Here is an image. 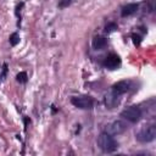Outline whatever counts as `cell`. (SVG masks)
<instances>
[{
    "label": "cell",
    "mask_w": 156,
    "mask_h": 156,
    "mask_svg": "<svg viewBox=\"0 0 156 156\" xmlns=\"http://www.w3.org/2000/svg\"><path fill=\"white\" fill-rule=\"evenodd\" d=\"M98 146L104 152H112L117 149L118 145H117V141L113 139V136L105 132L98 136Z\"/></svg>",
    "instance_id": "cell-1"
},
{
    "label": "cell",
    "mask_w": 156,
    "mask_h": 156,
    "mask_svg": "<svg viewBox=\"0 0 156 156\" xmlns=\"http://www.w3.org/2000/svg\"><path fill=\"white\" fill-rule=\"evenodd\" d=\"M135 138L139 143H150L152 140H155L156 138V127L150 124V126H144L141 127L136 134H135Z\"/></svg>",
    "instance_id": "cell-2"
},
{
    "label": "cell",
    "mask_w": 156,
    "mask_h": 156,
    "mask_svg": "<svg viewBox=\"0 0 156 156\" xmlns=\"http://www.w3.org/2000/svg\"><path fill=\"white\" fill-rule=\"evenodd\" d=\"M71 102L73 106L82 108V110H90L94 106V100L93 98L88 95H80V96H73L71 99Z\"/></svg>",
    "instance_id": "cell-3"
},
{
    "label": "cell",
    "mask_w": 156,
    "mask_h": 156,
    "mask_svg": "<svg viewBox=\"0 0 156 156\" xmlns=\"http://www.w3.org/2000/svg\"><path fill=\"white\" fill-rule=\"evenodd\" d=\"M127 129H128V126L126 122H123L121 119H116V121H113L106 126L105 132L110 135H118V134L124 133Z\"/></svg>",
    "instance_id": "cell-4"
},
{
    "label": "cell",
    "mask_w": 156,
    "mask_h": 156,
    "mask_svg": "<svg viewBox=\"0 0 156 156\" xmlns=\"http://www.w3.org/2000/svg\"><path fill=\"white\" fill-rule=\"evenodd\" d=\"M141 110L136 106H130V107H127L124 108L122 112H121V117H123L124 119L132 122V123H135L138 122L140 118H141Z\"/></svg>",
    "instance_id": "cell-5"
},
{
    "label": "cell",
    "mask_w": 156,
    "mask_h": 156,
    "mask_svg": "<svg viewBox=\"0 0 156 156\" xmlns=\"http://www.w3.org/2000/svg\"><path fill=\"white\" fill-rule=\"evenodd\" d=\"M121 65V58L116 54H110L104 60V66L108 69H116Z\"/></svg>",
    "instance_id": "cell-6"
},
{
    "label": "cell",
    "mask_w": 156,
    "mask_h": 156,
    "mask_svg": "<svg viewBox=\"0 0 156 156\" xmlns=\"http://www.w3.org/2000/svg\"><path fill=\"white\" fill-rule=\"evenodd\" d=\"M104 102H105V105H106L107 108H113V107H116V106L119 104V95L116 94V93H113V91L111 90V91H108V93L105 95Z\"/></svg>",
    "instance_id": "cell-7"
},
{
    "label": "cell",
    "mask_w": 156,
    "mask_h": 156,
    "mask_svg": "<svg viewBox=\"0 0 156 156\" xmlns=\"http://www.w3.org/2000/svg\"><path fill=\"white\" fill-rule=\"evenodd\" d=\"M129 88H130V80H119L112 85L111 90L118 95H122V94L127 93L129 90Z\"/></svg>",
    "instance_id": "cell-8"
},
{
    "label": "cell",
    "mask_w": 156,
    "mask_h": 156,
    "mask_svg": "<svg viewBox=\"0 0 156 156\" xmlns=\"http://www.w3.org/2000/svg\"><path fill=\"white\" fill-rule=\"evenodd\" d=\"M138 7H139L138 4H134V2L127 4L126 6L122 7V10H121V16H122V17H128V16L135 13L136 10H138Z\"/></svg>",
    "instance_id": "cell-9"
},
{
    "label": "cell",
    "mask_w": 156,
    "mask_h": 156,
    "mask_svg": "<svg viewBox=\"0 0 156 156\" xmlns=\"http://www.w3.org/2000/svg\"><path fill=\"white\" fill-rule=\"evenodd\" d=\"M106 45H107V41L104 37H95L93 39V48L95 50H102L106 48Z\"/></svg>",
    "instance_id": "cell-10"
},
{
    "label": "cell",
    "mask_w": 156,
    "mask_h": 156,
    "mask_svg": "<svg viewBox=\"0 0 156 156\" xmlns=\"http://www.w3.org/2000/svg\"><path fill=\"white\" fill-rule=\"evenodd\" d=\"M10 44L12 45V46H16L18 43H20V35L17 34V33H12L11 35H10Z\"/></svg>",
    "instance_id": "cell-11"
},
{
    "label": "cell",
    "mask_w": 156,
    "mask_h": 156,
    "mask_svg": "<svg viewBox=\"0 0 156 156\" xmlns=\"http://www.w3.org/2000/svg\"><path fill=\"white\" fill-rule=\"evenodd\" d=\"M27 73L26 72H20L17 76H16V79H17V82H20V83H26L27 82Z\"/></svg>",
    "instance_id": "cell-12"
},
{
    "label": "cell",
    "mask_w": 156,
    "mask_h": 156,
    "mask_svg": "<svg viewBox=\"0 0 156 156\" xmlns=\"http://www.w3.org/2000/svg\"><path fill=\"white\" fill-rule=\"evenodd\" d=\"M117 29V24L116 23H107L106 26H105V32L106 33H111V32H113V30H116Z\"/></svg>",
    "instance_id": "cell-13"
},
{
    "label": "cell",
    "mask_w": 156,
    "mask_h": 156,
    "mask_svg": "<svg viewBox=\"0 0 156 156\" xmlns=\"http://www.w3.org/2000/svg\"><path fill=\"white\" fill-rule=\"evenodd\" d=\"M72 0H58V7L60 9H65V7H68L71 5Z\"/></svg>",
    "instance_id": "cell-14"
},
{
    "label": "cell",
    "mask_w": 156,
    "mask_h": 156,
    "mask_svg": "<svg viewBox=\"0 0 156 156\" xmlns=\"http://www.w3.org/2000/svg\"><path fill=\"white\" fill-rule=\"evenodd\" d=\"M132 39H133L134 45H140V41H141L140 35H138V34H132Z\"/></svg>",
    "instance_id": "cell-15"
},
{
    "label": "cell",
    "mask_w": 156,
    "mask_h": 156,
    "mask_svg": "<svg viewBox=\"0 0 156 156\" xmlns=\"http://www.w3.org/2000/svg\"><path fill=\"white\" fill-rule=\"evenodd\" d=\"M6 72H7V65L4 63V68H2V73L0 74V79H4V77L6 76Z\"/></svg>",
    "instance_id": "cell-16"
}]
</instances>
